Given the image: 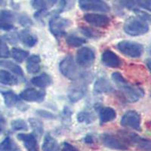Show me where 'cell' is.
<instances>
[{"label":"cell","instance_id":"obj_1","mask_svg":"<svg viewBox=\"0 0 151 151\" xmlns=\"http://www.w3.org/2000/svg\"><path fill=\"white\" fill-rule=\"evenodd\" d=\"M111 78L116 86L118 87L124 99L127 102L129 103L137 102L144 95V91L141 88L134 86L129 83L122 76L120 73H113Z\"/></svg>","mask_w":151,"mask_h":151},{"label":"cell","instance_id":"obj_2","mask_svg":"<svg viewBox=\"0 0 151 151\" xmlns=\"http://www.w3.org/2000/svg\"><path fill=\"white\" fill-rule=\"evenodd\" d=\"M59 70L64 77L73 82L80 79L83 74L78 68L72 55H67L60 62Z\"/></svg>","mask_w":151,"mask_h":151},{"label":"cell","instance_id":"obj_3","mask_svg":"<svg viewBox=\"0 0 151 151\" xmlns=\"http://www.w3.org/2000/svg\"><path fill=\"white\" fill-rule=\"evenodd\" d=\"M123 29L129 36H138L147 33L149 31V25L138 17H130L125 21Z\"/></svg>","mask_w":151,"mask_h":151},{"label":"cell","instance_id":"obj_4","mask_svg":"<svg viewBox=\"0 0 151 151\" xmlns=\"http://www.w3.org/2000/svg\"><path fill=\"white\" fill-rule=\"evenodd\" d=\"M119 135L126 141L129 146H133L141 151H151V140L141 137L133 132H119Z\"/></svg>","mask_w":151,"mask_h":151},{"label":"cell","instance_id":"obj_5","mask_svg":"<svg viewBox=\"0 0 151 151\" xmlns=\"http://www.w3.org/2000/svg\"><path fill=\"white\" fill-rule=\"evenodd\" d=\"M71 21L59 15L52 16L48 22L49 30L52 35L59 40L67 33L66 29L71 25Z\"/></svg>","mask_w":151,"mask_h":151},{"label":"cell","instance_id":"obj_6","mask_svg":"<svg viewBox=\"0 0 151 151\" xmlns=\"http://www.w3.org/2000/svg\"><path fill=\"white\" fill-rule=\"evenodd\" d=\"M122 54L131 58H140L144 53V46L141 43L129 40H122L116 45Z\"/></svg>","mask_w":151,"mask_h":151},{"label":"cell","instance_id":"obj_7","mask_svg":"<svg viewBox=\"0 0 151 151\" xmlns=\"http://www.w3.org/2000/svg\"><path fill=\"white\" fill-rule=\"evenodd\" d=\"M89 77V74L88 73L87 75L86 74L81 79L83 82L74 83L73 85L69 87L68 91H67V97L71 103H76L84 98L87 92V85H86L87 82L86 81L90 80Z\"/></svg>","mask_w":151,"mask_h":151},{"label":"cell","instance_id":"obj_8","mask_svg":"<svg viewBox=\"0 0 151 151\" xmlns=\"http://www.w3.org/2000/svg\"><path fill=\"white\" fill-rule=\"evenodd\" d=\"M100 139L104 146L109 149L122 151L129 150V144L120 135L104 133V134H101Z\"/></svg>","mask_w":151,"mask_h":151},{"label":"cell","instance_id":"obj_9","mask_svg":"<svg viewBox=\"0 0 151 151\" xmlns=\"http://www.w3.org/2000/svg\"><path fill=\"white\" fill-rule=\"evenodd\" d=\"M120 124L122 126L128 129L141 132V116L135 110H129L121 118Z\"/></svg>","mask_w":151,"mask_h":151},{"label":"cell","instance_id":"obj_10","mask_svg":"<svg viewBox=\"0 0 151 151\" xmlns=\"http://www.w3.org/2000/svg\"><path fill=\"white\" fill-rule=\"evenodd\" d=\"M95 60V54L91 48L83 47L76 53V63L80 67L88 68L91 67Z\"/></svg>","mask_w":151,"mask_h":151},{"label":"cell","instance_id":"obj_11","mask_svg":"<svg viewBox=\"0 0 151 151\" xmlns=\"http://www.w3.org/2000/svg\"><path fill=\"white\" fill-rule=\"evenodd\" d=\"M79 6L83 11L109 12L110 7L106 2L101 0H80Z\"/></svg>","mask_w":151,"mask_h":151},{"label":"cell","instance_id":"obj_12","mask_svg":"<svg viewBox=\"0 0 151 151\" xmlns=\"http://www.w3.org/2000/svg\"><path fill=\"white\" fill-rule=\"evenodd\" d=\"M46 92L43 90H38L34 88H29L21 91L19 94L20 98L28 102L40 103L45 100Z\"/></svg>","mask_w":151,"mask_h":151},{"label":"cell","instance_id":"obj_13","mask_svg":"<svg viewBox=\"0 0 151 151\" xmlns=\"http://www.w3.org/2000/svg\"><path fill=\"white\" fill-rule=\"evenodd\" d=\"M17 20V15L9 10H0V29L11 31L14 29V23Z\"/></svg>","mask_w":151,"mask_h":151},{"label":"cell","instance_id":"obj_14","mask_svg":"<svg viewBox=\"0 0 151 151\" xmlns=\"http://www.w3.org/2000/svg\"><path fill=\"white\" fill-rule=\"evenodd\" d=\"M85 21L96 27L106 28L110 25V18L107 15L94 13H88L83 17Z\"/></svg>","mask_w":151,"mask_h":151},{"label":"cell","instance_id":"obj_15","mask_svg":"<svg viewBox=\"0 0 151 151\" xmlns=\"http://www.w3.org/2000/svg\"><path fill=\"white\" fill-rule=\"evenodd\" d=\"M94 109L98 112L100 124L104 125L107 122H112L116 117V112L110 106H105L97 104L94 106Z\"/></svg>","mask_w":151,"mask_h":151},{"label":"cell","instance_id":"obj_16","mask_svg":"<svg viewBox=\"0 0 151 151\" xmlns=\"http://www.w3.org/2000/svg\"><path fill=\"white\" fill-rule=\"evenodd\" d=\"M101 61L105 66L110 68H119L122 65L120 58L110 49L105 50L101 54Z\"/></svg>","mask_w":151,"mask_h":151},{"label":"cell","instance_id":"obj_17","mask_svg":"<svg viewBox=\"0 0 151 151\" xmlns=\"http://www.w3.org/2000/svg\"><path fill=\"white\" fill-rule=\"evenodd\" d=\"M17 139L23 142L24 147L27 151H39V144H38L36 136L34 134H24L21 133L17 135Z\"/></svg>","mask_w":151,"mask_h":151},{"label":"cell","instance_id":"obj_18","mask_svg":"<svg viewBox=\"0 0 151 151\" xmlns=\"http://www.w3.org/2000/svg\"><path fill=\"white\" fill-rule=\"evenodd\" d=\"M113 87L108 79L104 77H100L94 83L93 91L95 94H110L113 91Z\"/></svg>","mask_w":151,"mask_h":151},{"label":"cell","instance_id":"obj_19","mask_svg":"<svg viewBox=\"0 0 151 151\" xmlns=\"http://www.w3.org/2000/svg\"><path fill=\"white\" fill-rule=\"evenodd\" d=\"M18 39L25 46L32 48L38 42V38L29 29H24L18 33Z\"/></svg>","mask_w":151,"mask_h":151},{"label":"cell","instance_id":"obj_20","mask_svg":"<svg viewBox=\"0 0 151 151\" xmlns=\"http://www.w3.org/2000/svg\"><path fill=\"white\" fill-rule=\"evenodd\" d=\"M0 93L2 94L4 98V103L8 108H12L13 106H18L21 103L20 97L17 96V94L12 90H1Z\"/></svg>","mask_w":151,"mask_h":151},{"label":"cell","instance_id":"obj_21","mask_svg":"<svg viewBox=\"0 0 151 151\" xmlns=\"http://www.w3.org/2000/svg\"><path fill=\"white\" fill-rule=\"evenodd\" d=\"M27 71L29 74H36L41 70V58L40 55H33L27 59Z\"/></svg>","mask_w":151,"mask_h":151},{"label":"cell","instance_id":"obj_22","mask_svg":"<svg viewBox=\"0 0 151 151\" xmlns=\"http://www.w3.org/2000/svg\"><path fill=\"white\" fill-rule=\"evenodd\" d=\"M31 83L33 86H36V87L44 88H46L49 86L50 85H52V78L48 74L43 73L40 75L36 76L32 78L31 79Z\"/></svg>","mask_w":151,"mask_h":151},{"label":"cell","instance_id":"obj_23","mask_svg":"<svg viewBox=\"0 0 151 151\" xmlns=\"http://www.w3.org/2000/svg\"><path fill=\"white\" fill-rule=\"evenodd\" d=\"M19 83V80L15 76L5 70H0V84L5 86H14Z\"/></svg>","mask_w":151,"mask_h":151},{"label":"cell","instance_id":"obj_24","mask_svg":"<svg viewBox=\"0 0 151 151\" xmlns=\"http://www.w3.org/2000/svg\"><path fill=\"white\" fill-rule=\"evenodd\" d=\"M42 151H59L60 147L57 141L51 134H45L42 143Z\"/></svg>","mask_w":151,"mask_h":151},{"label":"cell","instance_id":"obj_25","mask_svg":"<svg viewBox=\"0 0 151 151\" xmlns=\"http://www.w3.org/2000/svg\"><path fill=\"white\" fill-rule=\"evenodd\" d=\"M0 67H3L5 68L8 69L11 72L18 76L19 77H21V79H24V73L22 68L18 64H15L14 62L10 61V60H0Z\"/></svg>","mask_w":151,"mask_h":151},{"label":"cell","instance_id":"obj_26","mask_svg":"<svg viewBox=\"0 0 151 151\" xmlns=\"http://www.w3.org/2000/svg\"><path fill=\"white\" fill-rule=\"evenodd\" d=\"M31 5L37 11H48L52 8L57 1H43V0H33L31 1Z\"/></svg>","mask_w":151,"mask_h":151},{"label":"cell","instance_id":"obj_27","mask_svg":"<svg viewBox=\"0 0 151 151\" xmlns=\"http://www.w3.org/2000/svg\"><path fill=\"white\" fill-rule=\"evenodd\" d=\"M28 121H29L31 129H33V134L36 136L41 137L44 133V126H43L42 122L36 118H29Z\"/></svg>","mask_w":151,"mask_h":151},{"label":"cell","instance_id":"obj_28","mask_svg":"<svg viewBox=\"0 0 151 151\" xmlns=\"http://www.w3.org/2000/svg\"><path fill=\"white\" fill-rule=\"evenodd\" d=\"M11 55H12V58L16 62L22 63L27 58H28L29 52L19 48H12V51H11Z\"/></svg>","mask_w":151,"mask_h":151},{"label":"cell","instance_id":"obj_29","mask_svg":"<svg viewBox=\"0 0 151 151\" xmlns=\"http://www.w3.org/2000/svg\"><path fill=\"white\" fill-rule=\"evenodd\" d=\"M76 119L79 123H85L86 125H89L95 120V116L91 112L81 111L77 113Z\"/></svg>","mask_w":151,"mask_h":151},{"label":"cell","instance_id":"obj_30","mask_svg":"<svg viewBox=\"0 0 151 151\" xmlns=\"http://www.w3.org/2000/svg\"><path fill=\"white\" fill-rule=\"evenodd\" d=\"M66 42L68 45L71 47H80L86 43V40L84 38L79 37L75 35H69L66 39Z\"/></svg>","mask_w":151,"mask_h":151},{"label":"cell","instance_id":"obj_31","mask_svg":"<svg viewBox=\"0 0 151 151\" xmlns=\"http://www.w3.org/2000/svg\"><path fill=\"white\" fill-rule=\"evenodd\" d=\"M79 30L85 36L90 39H98L101 36V33L94 28L88 27H80Z\"/></svg>","mask_w":151,"mask_h":151},{"label":"cell","instance_id":"obj_32","mask_svg":"<svg viewBox=\"0 0 151 151\" xmlns=\"http://www.w3.org/2000/svg\"><path fill=\"white\" fill-rule=\"evenodd\" d=\"M11 126L14 131H27L28 125L22 119H16L11 122Z\"/></svg>","mask_w":151,"mask_h":151},{"label":"cell","instance_id":"obj_33","mask_svg":"<svg viewBox=\"0 0 151 151\" xmlns=\"http://www.w3.org/2000/svg\"><path fill=\"white\" fill-rule=\"evenodd\" d=\"M73 111L68 106H65L62 110L61 113V121L64 125L68 126L71 123L72 120Z\"/></svg>","mask_w":151,"mask_h":151},{"label":"cell","instance_id":"obj_34","mask_svg":"<svg viewBox=\"0 0 151 151\" xmlns=\"http://www.w3.org/2000/svg\"><path fill=\"white\" fill-rule=\"evenodd\" d=\"M17 20L18 23L24 27H26L27 29L29 27L32 26L33 24V21L31 20L30 17L26 14H21L17 15Z\"/></svg>","mask_w":151,"mask_h":151},{"label":"cell","instance_id":"obj_35","mask_svg":"<svg viewBox=\"0 0 151 151\" xmlns=\"http://www.w3.org/2000/svg\"><path fill=\"white\" fill-rule=\"evenodd\" d=\"M11 52L6 42L3 40V38L0 37V58H8Z\"/></svg>","mask_w":151,"mask_h":151},{"label":"cell","instance_id":"obj_36","mask_svg":"<svg viewBox=\"0 0 151 151\" xmlns=\"http://www.w3.org/2000/svg\"><path fill=\"white\" fill-rule=\"evenodd\" d=\"M14 142L11 139L10 137H6L2 141L0 142V151H11Z\"/></svg>","mask_w":151,"mask_h":151},{"label":"cell","instance_id":"obj_37","mask_svg":"<svg viewBox=\"0 0 151 151\" xmlns=\"http://www.w3.org/2000/svg\"><path fill=\"white\" fill-rule=\"evenodd\" d=\"M134 12L135 13V14L137 15V17H138L139 19L142 20V21H145V22L147 23L148 21H151V17L149 14H147L146 12L144 11L141 10L138 8L134 9Z\"/></svg>","mask_w":151,"mask_h":151},{"label":"cell","instance_id":"obj_38","mask_svg":"<svg viewBox=\"0 0 151 151\" xmlns=\"http://www.w3.org/2000/svg\"><path fill=\"white\" fill-rule=\"evenodd\" d=\"M36 114L40 117L44 118L45 119H56V116L52 112H49L45 110H36Z\"/></svg>","mask_w":151,"mask_h":151},{"label":"cell","instance_id":"obj_39","mask_svg":"<svg viewBox=\"0 0 151 151\" xmlns=\"http://www.w3.org/2000/svg\"><path fill=\"white\" fill-rule=\"evenodd\" d=\"M2 38H3V40L5 42H9L10 44H16L17 42V41L19 40L18 33H9L7 35H5Z\"/></svg>","mask_w":151,"mask_h":151},{"label":"cell","instance_id":"obj_40","mask_svg":"<svg viewBox=\"0 0 151 151\" xmlns=\"http://www.w3.org/2000/svg\"><path fill=\"white\" fill-rule=\"evenodd\" d=\"M137 7H141L145 10L151 12V0H141V1H136Z\"/></svg>","mask_w":151,"mask_h":151},{"label":"cell","instance_id":"obj_41","mask_svg":"<svg viewBox=\"0 0 151 151\" xmlns=\"http://www.w3.org/2000/svg\"><path fill=\"white\" fill-rule=\"evenodd\" d=\"M61 151H79V150L71 144L65 141L62 144Z\"/></svg>","mask_w":151,"mask_h":151},{"label":"cell","instance_id":"obj_42","mask_svg":"<svg viewBox=\"0 0 151 151\" xmlns=\"http://www.w3.org/2000/svg\"><path fill=\"white\" fill-rule=\"evenodd\" d=\"M83 141H84V142L86 143V144H93V142H94L93 137L92 135H91V134H86V135L85 136Z\"/></svg>","mask_w":151,"mask_h":151},{"label":"cell","instance_id":"obj_43","mask_svg":"<svg viewBox=\"0 0 151 151\" xmlns=\"http://www.w3.org/2000/svg\"><path fill=\"white\" fill-rule=\"evenodd\" d=\"M5 125V118H4V117L2 116V114L0 113V134H2V132H3Z\"/></svg>","mask_w":151,"mask_h":151},{"label":"cell","instance_id":"obj_44","mask_svg":"<svg viewBox=\"0 0 151 151\" xmlns=\"http://www.w3.org/2000/svg\"><path fill=\"white\" fill-rule=\"evenodd\" d=\"M145 64H146L147 67V69L151 73V58L147 59L146 61H145Z\"/></svg>","mask_w":151,"mask_h":151},{"label":"cell","instance_id":"obj_45","mask_svg":"<svg viewBox=\"0 0 151 151\" xmlns=\"http://www.w3.org/2000/svg\"><path fill=\"white\" fill-rule=\"evenodd\" d=\"M11 151H21V149L19 148V147L17 146V144H16L15 143H14V146H13L12 149L11 150Z\"/></svg>","mask_w":151,"mask_h":151},{"label":"cell","instance_id":"obj_46","mask_svg":"<svg viewBox=\"0 0 151 151\" xmlns=\"http://www.w3.org/2000/svg\"><path fill=\"white\" fill-rule=\"evenodd\" d=\"M11 5H12V7L14 9H17L19 8V5L17 3H15L14 2H11Z\"/></svg>","mask_w":151,"mask_h":151},{"label":"cell","instance_id":"obj_47","mask_svg":"<svg viewBox=\"0 0 151 151\" xmlns=\"http://www.w3.org/2000/svg\"><path fill=\"white\" fill-rule=\"evenodd\" d=\"M6 5V2L5 1H0V7L1 6H5Z\"/></svg>","mask_w":151,"mask_h":151},{"label":"cell","instance_id":"obj_48","mask_svg":"<svg viewBox=\"0 0 151 151\" xmlns=\"http://www.w3.org/2000/svg\"><path fill=\"white\" fill-rule=\"evenodd\" d=\"M148 53L151 55V45L149 47V48H148Z\"/></svg>","mask_w":151,"mask_h":151},{"label":"cell","instance_id":"obj_49","mask_svg":"<svg viewBox=\"0 0 151 151\" xmlns=\"http://www.w3.org/2000/svg\"><path fill=\"white\" fill-rule=\"evenodd\" d=\"M150 125H151V122H150Z\"/></svg>","mask_w":151,"mask_h":151}]
</instances>
